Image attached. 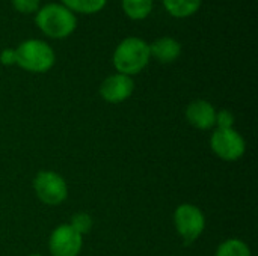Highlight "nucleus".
Returning <instances> with one entry per match:
<instances>
[{
	"mask_svg": "<svg viewBox=\"0 0 258 256\" xmlns=\"http://www.w3.org/2000/svg\"><path fill=\"white\" fill-rule=\"evenodd\" d=\"M150 59V44L139 36H128L116 45L112 63L119 74L132 77L144 71Z\"/></svg>",
	"mask_w": 258,
	"mask_h": 256,
	"instance_id": "obj_1",
	"label": "nucleus"
},
{
	"mask_svg": "<svg viewBox=\"0 0 258 256\" xmlns=\"http://www.w3.org/2000/svg\"><path fill=\"white\" fill-rule=\"evenodd\" d=\"M35 23L44 35L63 39L76 30L77 17L62 3H47L36 11Z\"/></svg>",
	"mask_w": 258,
	"mask_h": 256,
	"instance_id": "obj_2",
	"label": "nucleus"
},
{
	"mask_svg": "<svg viewBox=\"0 0 258 256\" xmlns=\"http://www.w3.org/2000/svg\"><path fill=\"white\" fill-rule=\"evenodd\" d=\"M56 62L54 50L42 39H26L15 48V63L29 72L42 74L53 68Z\"/></svg>",
	"mask_w": 258,
	"mask_h": 256,
	"instance_id": "obj_3",
	"label": "nucleus"
},
{
	"mask_svg": "<svg viewBox=\"0 0 258 256\" xmlns=\"http://www.w3.org/2000/svg\"><path fill=\"white\" fill-rule=\"evenodd\" d=\"M174 226L184 246L195 243L206 229V216L195 204H180L174 211Z\"/></svg>",
	"mask_w": 258,
	"mask_h": 256,
	"instance_id": "obj_4",
	"label": "nucleus"
},
{
	"mask_svg": "<svg viewBox=\"0 0 258 256\" xmlns=\"http://www.w3.org/2000/svg\"><path fill=\"white\" fill-rule=\"evenodd\" d=\"M36 198L50 207L60 205L68 198V186L62 175L53 170H39L33 178Z\"/></svg>",
	"mask_w": 258,
	"mask_h": 256,
	"instance_id": "obj_5",
	"label": "nucleus"
},
{
	"mask_svg": "<svg viewBox=\"0 0 258 256\" xmlns=\"http://www.w3.org/2000/svg\"><path fill=\"white\" fill-rule=\"evenodd\" d=\"M210 148L224 161H237L246 152V142L236 128H216L210 136Z\"/></svg>",
	"mask_w": 258,
	"mask_h": 256,
	"instance_id": "obj_6",
	"label": "nucleus"
},
{
	"mask_svg": "<svg viewBox=\"0 0 258 256\" xmlns=\"http://www.w3.org/2000/svg\"><path fill=\"white\" fill-rule=\"evenodd\" d=\"M83 247V235L71 228L70 223L56 226L48 238V250L51 256H79Z\"/></svg>",
	"mask_w": 258,
	"mask_h": 256,
	"instance_id": "obj_7",
	"label": "nucleus"
},
{
	"mask_svg": "<svg viewBox=\"0 0 258 256\" xmlns=\"http://www.w3.org/2000/svg\"><path fill=\"white\" fill-rule=\"evenodd\" d=\"M135 92V81L124 74H112L106 77L100 84V95L106 103L119 104L127 101Z\"/></svg>",
	"mask_w": 258,
	"mask_h": 256,
	"instance_id": "obj_8",
	"label": "nucleus"
},
{
	"mask_svg": "<svg viewBox=\"0 0 258 256\" xmlns=\"http://www.w3.org/2000/svg\"><path fill=\"white\" fill-rule=\"evenodd\" d=\"M184 115H186L187 122L197 130L206 131V130H210L215 127L216 109L207 100L198 98V100L190 101L184 110Z\"/></svg>",
	"mask_w": 258,
	"mask_h": 256,
	"instance_id": "obj_9",
	"label": "nucleus"
},
{
	"mask_svg": "<svg viewBox=\"0 0 258 256\" xmlns=\"http://www.w3.org/2000/svg\"><path fill=\"white\" fill-rule=\"evenodd\" d=\"M150 54L160 63H172L181 54V44L175 38L162 36L150 44Z\"/></svg>",
	"mask_w": 258,
	"mask_h": 256,
	"instance_id": "obj_10",
	"label": "nucleus"
},
{
	"mask_svg": "<svg viewBox=\"0 0 258 256\" xmlns=\"http://www.w3.org/2000/svg\"><path fill=\"white\" fill-rule=\"evenodd\" d=\"M201 2L203 0H162L166 12L175 18H186L194 15L200 9Z\"/></svg>",
	"mask_w": 258,
	"mask_h": 256,
	"instance_id": "obj_11",
	"label": "nucleus"
},
{
	"mask_svg": "<svg viewBox=\"0 0 258 256\" xmlns=\"http://www.w3.org/2000/svg\"><path fill=\"white\" fill-rule=\"evenodd\" d=\"M121 5L128 18L144 20L151 14L154 0H121Z\"/></svg>",
	"mask_w": 258,
	"mask_h": 256,
	"instance_id": "obj_12",
	"label": "nucleus"
},
{
	"mask_svg": "<svg viewBox=\"0 0 258 256\" xmlns=\"http://www.w3.org/2000/svg\"><path fill=\"white\" fill-rule=\"evenodd\" d=\"M215 256H251V249L240 238H228L218 246Z\"/></svg>",
	"mask_w": 258,
	"mask_h": 256,
	"instance_id": "obj_13",
	"label": "nucleus"
},
{
	"mask_svg": "<svg viewBox=\"0 0 258 256\" xmlns=\"http://www.w3.org/2000/svg\"><path fill=\"white\" fill-rule=\"evenodd\" d=\"M60 2L70 11L79 14H97L107 3V0H60Z\"/></svg>",
	"mask_w": 258,
	"mask_h": 256,
	"instance_id": "obj_14",
	"label": "nucleus"
},
{
	"mask_svg": "<svg viewBox=\"0 0 258 256\" xmlns=\"http://www.w3.org/2000/svg\"><path fill=\"white\" fill-rule=\"evenodd\" d=\"M70 225L80 235H86V234L91 232V229L94 226V220H92V217L88 213H76V214H73Z\"/></svg>",
	"mask_w": 258,
	"mask_h": 256,
	"instance_id": "obj_15",
	"label": "nucleus"
},
{
	"mask_svg": "<svg viewBox=\"0 0 258 256\" xmlns=\"http://www.w3.org/2000/svg\"><path fill=\"white\" fill-rule=\"evenodd\" d=\"M234 121L236 116L231 110L228 109L216 110V121H215L216 128H234Z\"/></svg>",
	"mask_w": 258,
	"mask_h": 256,
	"instance_id": "obj_16",
	"label": "nucleus"
},
{
	"mask_svg": "<svg viewBox=\"0 0 258 256\" xmlns=\"http://www.w3.org/2000/svg\"><path fill=\"white\" fill-rule=\"evenodd\" d=\"M11 3L21 14H33L41 8V0H11Z\"/></svg>",
	"mask_w": 258,
	"mask_h": 256,
	"instance_id": "obj_17",
	"label": "nucleus"
},
{
	"mask_svg": "<svg viewBox=\"0 0 258 256\" xmlns=\"http://www.w3.org/2000/svg\"><path fill=\"white\" fill-rule=\"evenodd\" d=\"M0 63L5 66L15 65V48H3L0 51Z\"/></svg>",
	"mask_w": 258,
	"mask_h": 256,
	"instance_id": "obj_18",
	"label": "nucleus"
},
{
	"mask_svg": "<svg viewBox=\"0 0 258 256\" xmlns=\"http://www.w3.org/2000/svg\"><path fill=\"white\" fill-rule=\"evenodd\" d=\"M29 256H42V255H39V253H32V255H29Z\"/></svg>",
	"mask_w": 258,
	"mask_h": 256,
	"instance_id": "obj_19",
	"label": "nucleus"
},
{
	"mask_svg": "<svg viewBox=\"0 0 258 256\" xmlns=\"http://www.w3.org/2000/svg\"><path fill=\"white\" fill-rule=\"evenodd\" d=\"M172 256H175V255H172Z\"/></svg>",
	"mask_w": 258,
	"mask_h": 256,
	"instance_id": "obj_20",
	"label": "nucleus"
}]
</instances>
